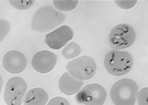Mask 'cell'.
I'll use <instances>...</instances> for the list:
<instances>
[{
	"label": "cell",
	"mask_w": 148,
	"mask_h": 105,
	"mask_svg": "<svg viewBox=\"0 0 148 105\" xmlns=\"http://www.w3.org/2000/svg\"><path fill=\"white\" fill-rule=\"evenodd\" d=\"M27 88L25 80L19 77H13L8 81L4 94L7 105H21Z\"/></svg>",
	"instance_id": "52a82bcc"
},
{
	"label": "cell",
	"mask_w": 148,
	"mask_h": 105,
	"mask_svg": "<svg viewBox=\"0 0 148 105\" xmlns=\"http://www.w3.org/2000/svg\"><path fill=\"white\" fill-rule=\"evenodd\" d=\"M83 84V81L76 79L67 72L61 77L58 86L63 93L67 95H71L77 93Z\"/></svg>",
	"instance_id": "8fae6325"
},
{
	"label": "cell",
	"mask_w": 148,
	"mask_h": 105,
	"mask_svg": "<svg viewBox=\"0 0 148 105\" xmlns=\"http://www.w3.org/2000/svg\"><path fill=\"white\" fill-rule=\"evenodd\" d=\"M57 59V56L53 53L47 50H42L34 55L32 60V65L37 72L46 73L54 68Z\"/></svg>",
	"instance_id": "ba28073f"
},
{
	"label": "cell",
	"mask_w": 148,
	"mask_h": 105,
	"mask_svg": "<svg viewBox=\"0 0 148 105\" xmlns=\"http://www.w3.org/2000/svg\"><path fill=\"white\" fill-rule=\"evenodd\" d=\"M65 18V15L51 6H43L34 14L31 26L35 31L46 32L61 25Z\"/></svg>",
	"instance_id": "6da1fadb"
},
{
	"label": "cell",
	"mask_w": 148,
	"mask_h": 105,
	"mask_svg": "<svg viewBox=\"0 0 148 105\" xmlns=\"http://www.w3.org/2000/svg\"><path fill=\"white\" fill-rule=\"evenodd\" d=\"M107 92L101 85L96 83L84 86L77 94L79 102L85 105H103L105 102Z\"/></svg>",
	"instance_id": "8992f818"
},
{
	"label": "cell",
	"mask_w": 148,
	"mask_h": 105,
	"mask_svg": "<svg viewBox=\"0 0 148 105\" xmlns=\"http://www.w3.org/2000/svg\"><path fill=\"white\" fill-rule=\"evenodd\" d=\"M49 99L48 94L43 88H32L29 90L24 97V105H45Z\"/></svg>",
	"instance_id": "7c38bea8"
},
{
	"label": "cell",
	"mask_w": 148,
	"mask_h": 105,
	"mask_svg": "<svg viewBox=\"0 0 148 105\" xmlns=\"http://www.w3.org/2000/svg\"><path fill=\"white\" fill-rule=\"evenodd\" d=\"M104 65L107 72L115 76H120L128 73L132 70L134 59L128 52L112 50L105 55Z\"/></svg>",
	"instance_id": "7a4b0ae2"
},
{
	"label": "cell",
	"mask_w": 148,
	"mask_h": 105,
	"mask_svg": "<svg viewBox=\"0 0 148 105\" xmlns=\"http://www.w3.org/2000/svg\"><path fill=\"white\" fill-rule=\"evenodd\" d=\"M10 28V24L7 21L0 19V42L7 36Z\"/></svg>",
	"instance_id": "2e32d148"
},
{
	"label": "cell",
	"mask_w": 148,
	"mask_h": 105,
	"mask_svg": "<svg viewBox=\"0 0 148 105\" xmlns=\"http://www.w3.org/2000/svg\"><path fill=\"white\" fill-rule=\"evenodd\" d=\"M54 6L57 9L63 11H69L75 8L77 6V0H53Z\"/></svg>",
	"instance_id": "5bb4252c"
},
{
	"label": "cell",
	"mask_w": 148,
	"mask_h": 105,
	"mask_svg": "<svg viewBox=\"0 0 148 105\" xmlns=\"http://www.w3.org/2000/svg\"><path fill=\"white\" fill-rule=\"evenodd\" d=\"M73 32L69 26H62L47 34L45 42L51 48L60 49L73 37Z\"/></svg>",
	"instance_id": "30bf717a"
},
{
	"label": "cell",
	"mask_w": 148,
	"mask_h": 105,
	"mask_svg": "<svg viewBox=\"0 0 148 105\" xmlns=\"http://www.w3.org/2000/svg\"><path fill=\"white\" fill-rule=\"evenodd\" d=\"M148 87L143 88L138 91L136 96L138 105H148Z\"/></svg>",
	"instance_id": "e0dca14e"
},
{
	"label": "cell",
	"mask_w": 148,
	"mask_h": 105,
	"mask_svg": "<svg viewBox=\"0 0 148 105\" xmlns=\"http://www.w3.org/2000/svg\"><path fill=\"white\" fill-rule=\"evenodd\" d=\"M136 38L135 30L131 26L125 23H119L111 30L108 42L113 50H120L131 46Z\"/></svg>",
	"instance_id": "277c9868"
},
{
	"label": "cell",
	"mask_w": 148,
	"mask_h": 105,
	"mask_svg": "<svg viewBox=\"0 0 148 105\" xmlns=\"http://www.w3.org/2000/svg\"><path fill=\"white\" fill-rule=\"evenodd\" d=\"M116 5L119 7L125 10L132 8L136 4L137 0H114Z\"/></svg>",
	"instance_id": "ac0fdd59"
},
{
	"label": "cell",
	"mask_w": 148,
	"mask_h": 105,
	"mask_svg": "<svg viewBox=\"0 0 148 105\" xmlns=\"http://www.w3.org/2000/svg\"><path fill=\"white\" fill-rule=\"evenodd\" d=\"M47 105H70L68 101L60 96H57L51 99Z\"/></svg>",
	"instance_id": "d6986e66"
},
{
	"label": "cell",
	"mask_w": 148,
	"mask_h": 105,
	"mask_svg": "<svg viewBox=\"0 0 148 105\" xmlns=\"http://www.w3.org/2000/svg\"><path fill=\"white\" fill-rule=\"evenodd\" d=\"M3 84V79L2 76L0 74V95L2 89Z\"/></svg>",
	"instance_id": "ffe728a7"
},
{
	"label": "cell",
	"mask_w": 148,
	"mask_h": 105,
	"mask_svg": "<svg viewBox=\"0 0 148 105\" xmlns=\"http://www.w3.org/2000/svg\"><path fill=\"white\" fill-rule=\"evenodd\" d=\"M138 87L133 80L123 78L115 82L110 90V97L115 105H134Z\"/></svg>",
	"instance_id": "3957f363"
},
{
	"label": "cell",
	"mask_w": 148,
	"mask_h": 105,
	"mask_svg": "<svg viewBox=\"0 0 148 105\" xmlns=\"http://www.w3.org/2000/svg\"><path fill=\"white\" fill-rule=\"evenodd\" d=\"M67 72L76 79L82 81L92 78L95 74L97 65L92 57L83 55L73 59L67 64Z\"/></svg>",
	"instance_id": "5b68a950"
},
{
	"label": "cell",
	"mask_w": 148,
	"mask_h": 105,
	"mask_svg": "<svg viewBox=\"0 0 148 105\" xmlns=\"http://www.w3.org/2000/svg\"><path fill=\"white\" fill-rule=\"evenodd\" d=\"M25 56L20 52L11 50L6 52L2 59V64L5 70L9 73L18 74L23 71L27 65Z\"/></svg>",
	"instance_id": "9c48e42d"
},
{
	"label": "cell",
	"mask_w": 148,
	"mask_h": 105,
	"mask_svg": "<svg viewBox=\"0 0 148 105\" xmlns=\"http://www.w3.org/2000/svg\"><path fill=\"white\" fill-rule=\"evenodd\" d=\"M81 52V49L80 46L75 43L71 42L63 49L62 54L65 58L71 59L78 56Z\"/></svg>",
	"instance_id": "4fadbf2b"
},
{
	"label": "cell",
	"mask_w": 148,
	"mask_h": 105,
	"mask_svg": "<svg viewBox=\"0 0 148 105\" xmlns=\"http://www.w3.org/2000/svg\"><path fill=\"white\" fill-rule=\"evenodd\" d=\"M34 0H9L11 4L19 10H25L31 7L34 4Z\"/></svg>",
	"instance_id": "9a60e30c"
}]
</instances>
